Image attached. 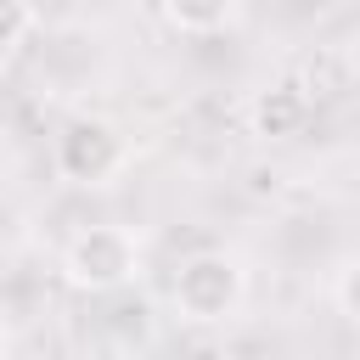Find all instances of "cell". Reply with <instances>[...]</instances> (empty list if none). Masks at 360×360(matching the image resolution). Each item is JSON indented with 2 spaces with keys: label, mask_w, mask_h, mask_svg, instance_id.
Masks as SVG:
<instances>
[{
  "label": "cell",
  "mask_w": 360,
  "mask_h": 360,
  "mask_svg": "<svg viewBox=\"0 0 360 360\" xmlns=\"http://www.w3.org/2000/svg\"><path fill=\"white\" fill-rule=\"evenodd\" d=\"M62 276L79 292H124L141 276V242L129 225H84L62 248Z\"/></svg>",
  "instance_id": "2"
},
{
  "label": "cell",
  "mask_w": 360,
  "mask_h": 360,
  "mask_svg": "<svg viewBox=\"0 0 360 360\" xmlns=\"http://www.w3.org/2000/svg\"><path fill=\"white\" fill-rule=\"evenodd\" d=\"M332 304L360 326V259H349V264L332 276Z\"/></svg>",
  "instance_id": "7"
},
{
  "label": "cell",
  "mask_w": 360,
  "mask_h": 360,
  "mask_svg": "<svg viewBox=\"0 0 360 360\" xmlns=\"http://www.w3.org/2000/svg\"><path fill=\"white\" fill-rule=\"evenodd\" d=\"M169 298H174V315H180V321H191V326H219V321H231V315L242 309V298H248V270H242L236 253L202 248V253H191V259L174 270Z\"/></svg>",
  "instance_id": "1"
},
{
  "label": "cell",
  "mask_w": 360,
  "mask_h": 360,
  "mask_svg": "<svg viewBox=\"0 0 360 360\" xmlns=\"http://www.w3.org/2000/svg\"><path fill=\"white\" fill-rule=\"evenodd\" d=\"M0 360H11V338H6V326H0Z\"/></svg>",
  "instance_id": "8"
},
{
  "label": "cell",
  "mask_w": 360,
  "mask_h": 360,
  "mask_svg": "<svg viewBox=\"0 0 360 360\" xmlns=\"http://www.w3.org/2000/svg\"><path fill=\"white\" fill-rule=\"evenodd\" d=\"M56 169L73 186H101L124 169V135L107 118H73L56 135Z\"/></svg>",
  "instance_id": "3"
},
{
  "label": "cell",
  "mask_w": 360,
  "mask_h": 360,
  "mask_svg": "<svg viewBox=\"0 0 360 360\" xmlns=\"http://www.w3.org/2000/svg\"><path fill=\"white\" fill-rule=\"evenodd\" d=\"M242 17H248V11L231 6V0H169V6H158V22L174 28V34H186V39L225 34V28H236Z\"/></svg>",
  "instance_id": "5"
},
{
  "label": "cell",
  "mask_w": 360,
  "mask_h": 360,
  "mask_svg": "<svg viewBox=\"0 0 360 360\" xmlns=\"http://www.w3.org/2000/svg\"><path fill=\"white\" fill-rule=\"evenodd\" d=\"M34 22H39L34 6H22V0H0V51L22 45V39L34 34Z\"/></svg>",
  "instance_id": "6"
},
{
  "label": "cell",
  "mask_w": 360,
  "mask_h": 360,
  "mask_svg": "<svg viewBox=\"0 0 360 360\" xmlns=\"http://www.w3.org/2000/svg\"><path fill=\"white\" fill-rule=\"evenodd\" d=\"M0 315H6V304H0Z\"/></svg>",
  "instance_id": "9"
},
{
  "label": "cell",
  "mask_w": 360,
  "mask_h": 360,
  "mask_svg": "<svg viewBox=\"0 0 360 360\" xmlns=\"http://www.w3.org/2000/svg\"><path fill=\"white\" fill-rule=\"evenodd\" d=\"M304 118H309V90L292 79H276V84L253 90V101H248V129L259 141H292L304 129Z\"/></svg>",
  "instance_id": "4"
}]
</instances>
